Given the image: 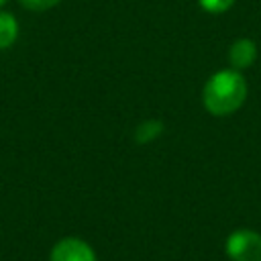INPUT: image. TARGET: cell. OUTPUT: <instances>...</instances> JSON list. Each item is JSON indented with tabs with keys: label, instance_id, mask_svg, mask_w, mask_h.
<instances>
[{
	"label": "cell",
	"instance_id": "cell-2",
	"mask_svg": "<svg viewBox=\"0 0 261 261\" xmlns=\"http://www.w3.org/2000/svg\"><path fill=\"white\" fill-rule=\"evenodd\" d=\"M224 251L232 261H261V234L251 228H239L228 234Z\"/></svg>",
	"mask_w": 261,
	"mask_h": 261
},
{
	"label": "cell",
	"instance_id": "cell-6",
	"mask_svg": "<svg viewBox=\"0 0 261 261\" xmlns=\"http://www.w3.org/2000/svg\"><path fill=\"white\" fill-rule=\"evenodd\" d=\"M163 130V124L161 120H145L139 124L137 133H135V139L137 143H149L153 139H157V135Z\"/></svg>",
	"mask_w": 261,
	"mask_h": 261
},
{
	"label": "cell",
	"instance_id": "cell-3",
	"mask_svg": "<svg viewBox=\"0 0 261 261\" xmlns=\"http://www.w3.org/2000/svg\"><path fill=\"white\" fill-rule=\"evenodd\" d=\"M49 261H98V259L94 249L86 241L77 237H65L53 245Z\"/></svg>",
	"mask_w": 261,
	"mask_h": 261
},
{
	"label": "cell",
	"instance_id": "cell-8",
	"mask_svg": "<svg viewBox=\"0 0 261 261\" xmlns=\"http://www.w3.org/2000/svg\"><path fill=\"white\" fill-rule=\"evenodd\" d=\"M24 8L29 10H35V12H41V10H49L53 6H57L61 0H18Z\"/></svg>",
	"mask_w": 261,
	"mask_h": 261
},
{
	"label": "cell",
	"instance_id": "cell-4",
	"mask_svg": "<svg viewBox=\"0 0 261 261\" xmlns=\"http://www.w3.org/2000/svg\"><path fill=\"white\" fill-rule=\"evenodd\" d=\"M255 57H257V45L251 39H237L228 47V61L237 71L247 69L255 61Z\"/></svg>",
	"mask_w": 261,
	"mask_h": 261
},
{
	"label": "cell",
	"instance_id": "cell-7",
	"mask_svg": "<svg viewBox=\"0 0 261 261\" xmlns=\"http://www.w3.org/2000/svg\"><path fill=\"white\" fill-rule=\"evenodd\" d=\"M200 6L206 10V12H212V14H220V12H226L234 0H198Z\"/></svg>",
	"mask_w": 261,
	"mask_h": 261
},
{
	"label": "cell",
	"instance_id": "cell-1",
	"mask_svg": "<svg viewBox=\"0 0 261 261\" xmlns=\"http://www.w3.org/2000/svg\"><path fill=\"white\" fill-rule=\"evenodd\" d=\"M247 98V82L237 69H220L208 77L202 90L204 108L214 116L237 112Z\"/></svg>",
	"mask_w": 261,
	"mask_h": 261
},
{
	"label": "cell",
	"instance_id": "cell-9",
	"mask_svg": "<svg viewBox=\"0 0 261 261\" xmlns=\"http://www.w3.org/2000/svg\"><path fill=\"white\" fill-rule=\"evenodd\" d=\"M4 2H6V0H0V8H2V6H4Z\"/></svg>",
	"mask_w": 261,
	"mask_h": 261
},
{
	"label": "cell",
	"instance_id": "cell-5",
	"mask_svg": "<svg viewBox=\"0 0 261 261\" xmlns=\"http://www.w3.org/2000/svg\"><path fill=\"white\" fill-rule=\"evenodd\" d=\"M18 39V22L10 12L0 10V49H8Z\"/></svg>",
	"mask_w": 261,
	"mask_h": 261
}]
</instances>
